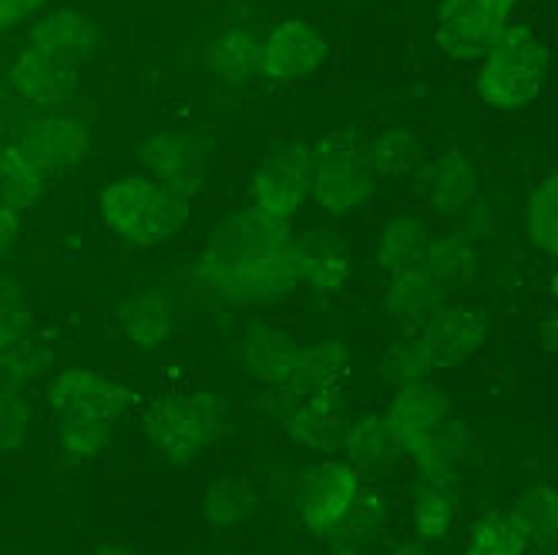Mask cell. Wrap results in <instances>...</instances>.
<instances>
[{
  "label": "cell",
  "instance_id": "1",
  "mask_svg": "<svg viewBox=\"0 0 558 555\" xmlns=\"http://www.w3.org/2000/svg\"><path fill=\"white\" fill-rule=\"evenodd\" d=\"M192 206V189L166 182L158 176L129 172L111 179L101 192V222L111 240L138 246L162 243L179 232Z\"/></svg>",
  "mask_w": 558,
  "mask_h": 555
},
{
  "label": "cell",
  "instance_id": "2",
  "mask_svg": "<svg viewBox=\"0 0 558 555\" xmlns=\"http://www.w3.org/2000/svg\"><path fill=\"white\" fill-rule=\"evenodd\" d=\"M548 74V48L525 21H508L477 71V95L485 105L518 111L538 98Z\"/></svg>",
  "mask_w": 558,
  "mask_h": 555
},
{
  "label": "cell",
  "instance_id": "3",
  "mask_svg": "<svg viewBox=\"0 0 558 555\" xmlns=\"http://www.w3.org/2000/svg\"><path fill=\"white\" fill-rule=\"evenodd\" d=\"M371 152L350 132L313 145V200L327 213H353L371 192Z\"/></svg>",
  "mask_w": 558,
  "mask_h": 555
},
{
  "label": "cell",
  "instance_id": "4",
  "mask_svg": "<svg viewBox=\"0 0 558 555\" xmlns=\"http://www.w3.org/2000/svg\"><path fill=\"white\" fill-rule=\"evenodd\" d=\"M246 189L253 213L290 226L313 195V145H283L250 176Z\"/></svg>",
  "mask_w": 558,
  "mask_h": 555
},
{
  "label": "cell",
  "instance_id": "5",
  "mask_svg": "<svg viewBox=\"0 0 558 555\" xmlns=\"http://www.w3.org/2000/svg\"><path fill=\"white\" fill-rule=\"evenodd\" d=\"M514 4L518 0H445L434 31L437 48L461 64L485 58L511 21Z\"/></svg>",
  "mask_w": 558,
  "mask_h": 555
},
{
  "label": "cell",
  "instance_id": "6",
  "mask_svg": "<svg viewBox=\"0 0 558 555\" xmlns=\"http://www.w3.org/2000/svg\"><path fill=\"white\" fill-rule=\"evenodd\" d=\"M367 498H374V492H367L364 474L350 464L330 461L310 479L303 498V522L320 539H333L350 519L374 515V508H367Z\"/></svg>",
  "mask_w": 558,
  "mask_h": 555
},
{
  "label": "cell",
  "instance_id": "7",
  "mask_svg": "<svg viewBox=\"0 0 558 555\" xmlns=\"http://www.w3.org/2000/svg\"><path fill=\"white\" fill-rule=\"evenodd\" d=\"M216 401L206 390L198 394H175L166 398L148 418L151 442L162 448L166 455L189 461L198 448H203L216 434Z\"/></svg>",
  "mask_w": 558,
  "mask_h": 555
},
{
  "label": "cell",
  "instance_id": "8",
  "mask_svg": "<svg viewBox=\"0 0 558 555\" xmlns=\"http://www.w3.org/2000/svg\"><path fill=\"white\" fill-rule=\"evenodd\" d=\"M327 58L324 34L306 21H283L276 24L259 41V71L256 77L269 85H293L310 71H316Z\"/></svg>",
  "mask_w": 558,
  "mask_h": 555
},
{
  "label": "cell",
  "instance_id": "9",
  "mask_svg": "<svg viewBox=\"0 0 558 555\" xmlns=\"http://www.w3.org/2000/svg\"><path fill=\"white\" fill-rule=\"evenodd\" d=\"M51 405L64 418H101L114 421L129 408V390L95 371H68L48 387Z\"/></svg>",
  "mask_w": 558,
  "mask_h": 555
},
{
  "label": "cell",
  "instance_id": "10",
  "mask_svg": "<svg viewBox=\"0 0 558 555\" xmlns=\"http://www.w3.org/2000/svg\"><path fill=\"white\" fill-rule=\"evenodd\" d=\"M71 85V64L31 45H21L8 58V92L31 105H54Z\"/></svg>",
  "mask_w": 558,
  "mask_h": 555
},
{
  "label": "cell",
  "instance_id": "11",
  "mask_svg": "<svg viewBox=\"0 0 558 555\" xmlns=\"http://www.w3.org/2000/svg\"><path fill=\"white\" fill-rule=\"evenodd\" d=\"M485 337V316L471 310H437L424 316L421 327V343L434 357V364H458L468 353L477 350Z\"/></svg>",
  "mask_w": 558,
  "mask_h": 555
},
{
  "label": "cell",
  "instance_id": "12",
  "mask_svg": "<svg viewBox=\"0 0 558 555\" xmlns=\"http://www.w3.org/2000/svg\"><path fill=\"white\" fill-rule=\"evenodd\" d=\"M17 142L37 158V162H45L51 172H58L64 166H74L88 148L85 129L77 122H71V118H61V114L37 118V122H31L17 135Z\"/></svg>",
  "mask_w": 558,
  "mask_h": 555
},
{
  "label": "cell",
  "instance_id": "13",
  "mask_svg": "<svg viewBox=\"0 0 558 555\" xmlns=\"http://www.w3.org/2000/svg\"><path fill=\"white\" fill-rule=\"evenodd\" d=\"M296 256H300V273L303 283L320 290V293H340L350 283V256L343 250V243L330 229H313L303 243H296Z\"/></svg>",
  "mask_w": 558,
  "mask_h": 555
},
{
  "label": "cell",
  "instance_id": "14",
  "mask_svg": "<svg viewBox=\"0 0 558 555\" xmlns=\"http://www.w3.org/2000/svg\"><path fill=\"white\" fill-rule=\"evenodd\" d=\"M142 158L151 169V176L175 182V185H185V189H195L198 176H203L206 155H203V148H198V142L189 138L185 132H166L142 148Z\"/></svg>",
  "mask_w": 558,
  "mask_h": 555
},
{
  "label": "cell",
  "instance_id": "15",
  "mask_svg": "<svg viewBox=\"0 0 558 555\" xmlns=\"http://www.w3.org/2000/svg\"><path fill=\"white\" fill-rule=\"evenodd\" d=\"M92 21L85 14H74V11H58V14H48L37 21L27 37H24V45L37 48V51H45L51 58H61V61H74L77 55H82L88 45H92Z\"/></svg>",
  "mask_w": 558,
  "mask_h": 555
},
{
  "label": "cell",
  "instance_id": "16",
  "mask_svg": "<svg viewBox=\"0 0 558 555\" xmlns=\"http://www.w3.org/2000/svg\"><path fill=\"white\" fill-rule=\"evenodd\" d=\"M51 169L14 138L4 148V206L8 209H27L31 203L41 200V192L51 182Z\"/></svg>",
  "mask_w": 558,
  "mask_h": 555
},
{
  "label": "cell",
  "instance_id": "17",
  "mask_svg": "<svg viewBox=\"0 0 558 555\" xmlns=\"http://www.w3.org/2000/svg\"><path fill=\"white\" fill-rule=\"evenodd\" d=\"M532 542H535L532 532L508 508L488 515V519H482L471 529V535L464 539V555H529Z\"/></svg>",
  "mask_w": 558,
  "mask_h": 555
},
{
  "label": "cell",
  "instance_id": "18",
  "mask_svg": "<svg viewBox=\"0 0 558 555\" xmlns=\"http://www.w3.org/2000/svg\"><path fill=\"white\" fill-rule=\"evenodd\" d=\"M441 414H445V398L430 384L417 381L401 394V398H397V405L387 414V424H390L393 442H404L417 431H430Z\"/></svg>",
  "mask_w": 558,
  "mask_h": 555
},
{
  "label": "cell",
  "instance_id": "19",
  "mask_svg": "<svg viewBox=\"0 0 558 555\" xmlns=\"http://www.w3.org/2000/svg\"><path fill=\"white\" fill-rule=\"evenodd\" d=\"M427 250H430V236L417 219H393L380 229L377 253H380V266L387 273L421 266Z\"/></svg>",
  "mask_w": 558,
  "mask_h": 555
},
{
  "label": "cell",
  "instance_id": "20",
  "mask_svg": "<svg viewBox=\"0 0 558 555\" xmlns=\"http://www.w3.org/2000/svg\"><path fill=\"white\" fill-rule=\"evenodd\" d=\"M525 232L538 250L558 256V172L545 176L532 189L525 206Z\"/></svg>",
  "mask_w": 558,
  "mask_h": 555
},
{
  "label": "cell",
  "instance_id": "21",
  "mask_svg": "<svg viewBox=\"0 0 558 555\" xmlns=\"http://www.w3.org/2000/svg\"><path fill=\"white\" fill-rule=\"evenodd\" d=\"M437 293H441V287L424 273V266L401 269V273H390L387 306L397 316H424V310L437 300Z\"/></svg>",
  "mask_w": 558,
  "mask_h": 555
},
{
  "label": "cell",
  "instance_id": "22",
  "mask_svg": "<svg viewBox=\"0 0 558 555\" xmlns=\"http://www.w3.org/2000/svg\"><path fill=\"white\" fill-rule=\"evenodd\" d=\"M213 58L226 77H232V82H246V77H253L259 71V41L246 27H229L219 34Z\"/></svg>",
  "mask_w": 558,
  "mask_h": 555
},
{
  "label": "cell",
  "instance_id": "23",
  "mask_svg": "<svg viewBox=\"0 0 558 555\" xmlns=\"http://www.w3.org/2000/svg\"><path fill=\"white\" fill-rule=\"evenodd\" d=\"M427 189H430V195H434V203H437V206L451 209V206L468 203L471 195H474V176H471V169H468L464 158H461L458 152H451V155H445L437 166H430V172H427Z\"/></svg>",
  "mask_w": 558,
  "mask_h": 555
},
{
  "label": "cell",
  "instance_id": "24",
  "mask_svg": "<svg viewBox=\"0 0 558 555\" xmlns=\"http://www.w3.org/2000/svg\"><path fill=\"white\" fill-rule=\"evenodd\" d=\"M371 166L377 172H387V176H401V172H411L421 158V145L417 138L408 132V129H387L380 132L371 145Z\"/></svg>",
  "mask_w": 558,
  "mask_h": 555
},
{
  "label": "cell",
  "instance_id": "25",
  "mask_svg": "<svg viewBox=\"0 0 558 555\" xmlns=\"http://www.w3.org/2000/svg\"><path fill=\"white\" fill-rule=\"evenodd\" d=\"M471 250H468V243H461V240H437V243H430V250H427V256L421 260V266H424V273L430 276V280L437 283V287H458V283H464L468 276H471Z\"/></svg>",
  "mask_w": 558,
  "mask_h": 555
},
{
  "label": "cell",
  "instance_id": "26",
  "mask_svg": "<svg viewBox=\"0 0 558 555\" xmlns=\"http://www.w3.org/2000/svg\"><path fill=\"white\" fill-rule=\"evenodd\" d=\"M511 511L522 519V526L532 532L535 542L558 535V488H535L518 498Z\"/></svg>",
  "mask_w": 558,
  "mask_h": 555
},
{
  "label": "cell",
  "instance_id": "27",
  "mask_svg": "<svg viewBox=\"0 0 558 555\" xmlns=\"http://www.w3.org/2000/svg\"><path fill=\"white\" fill-rule=\"evenodd\" d=\"M454 519V502H451V488H434L424 485L417 495V508H414V526L417 535L424 542H441V535L448 532Z\"/></svg>",
  "mask_w": 558,
  "mask_h": 555
},
{
  "label": "cell",
  "instance_id": "28",
  "mask_svg": "<svg viewBox=\"0 0 558 555\" xmlns=\"http://www.w3.org/2000/svg\"><path fill=\"white\" fill-rule=\"evenodd\" d=\"M111 442V421L101 418H64L61 421V448L74 458L98 455Z\"/></svg>",
  "mask_w": 558,
  "mask_h": 555
},
{
  "label": "cell",
  "instance_id": "29",
  "mask_svg": "<svg viewBox=\"0 0 558 555\" xmlns=\"http://www.w3.org/2000/svg\"><path fill=\"white\" fill-rule=\"evenodd\" d=\"M169 334V306L158 293H148L138 300V306L132 310V321H129V337L132 343H158Z\"/></svg>",
  "mask_w": 558,
  "mask_h": 555
},
{
  "label": "cell",
  "instance_id": "30",
  "mask_svg": "<svg viewBox=\"0 0 558 555\" xmlns=\"http://www.w3.org/2000/svg\"><path fill=\"white\" fill-rule=\"evenodd\" d=\"M387 442H393L390 424L380 421V418H367L364 424H356L353 434L347 438V455H350L353 461L367 464V461H377V458L384 455Z\"/></svg>",
  "mask_w": 558,
  "mask_h": 555
},
{
  "label": "cell",
  "instance_id": "31",
  "mask_svg": "<svg viewBox=\"0 0 558 555\" xmlns=\"http://www.w3.org/2000/svg\"><path fill=\"white\" fill-rule=\"evenodd\" d=\"M206 508H209L213 522H235L239 515L250 508V495H246V488L239 485V482H219L216 492L209 495Z\"/></svg>",
  "mask_w": 558,
  "mask_h": 555
},
{
  "label": "cell",
  "instance_id": "32",
  "mask_svg": "<svg viewBox=\"0 0 558 555\" xmlns=\"http://www.w3.org/2000/svg\"><path fill=\"white\" fill-rule=\"evenodd\" d=\"M24 438H27V414L14 394H8L4 398V451L21 448Z\"/></svg>",
  "mask_w": 558,
  "mask_h": 555
},
{
  "label": "cell",
  "instance_id": "33",
  "mask_svg": "<svg viewBox=\"0 0 558 555\" xmlns=\"http://www.w3.org/2000/svg\"><path fill=\"white\" fill-rule=\"evenodd\" d=\"M41 8H45V0H0V21H4V27H14Z\"/></svg>",
  "mask_w": 558,
  "mask_h": 555
},
{
  "label": "cell",
  "instance_id": "34",
  "mask_svg": "<svg viewBox=\"0 0 558 555\" xmlns=\"http://www.w3.org/2000/svg\"><path fill=\"white\" fill-rule=\"evenodd\" d=\"M545 343L551 350H558V316H551V321L545 324Z\"/></svg>",
  "mask_w": 558,
  "mask_h": 555
},
{
  "label": "cell",
  "instance_id": "35",
  "mask_svg": "<svg viewBox=\"0 0 558 555\" xmlns=\"http://www.w3.org/2000/svg\"><path fill=\"white\" fill-rule=\"evenodd\" d=\"M101 555H135L132 548H125V545H114V548H105Z\"/></svg>",
  "mask_w": 558,
  "mask_h": 555
},
{
  "label": "cell",
  "instance_id": "36",
  "mask_svg": "<svg viewBox=\"0 0 558 555\" xmlns=\"http://www.w3.org/2000/svg\"><path fill=\"white\" fill-rule=\"evenodd\" d=\"M551 297H555V303H558V269H555V276H551Z\"/></svg>",
  "mask_w": 558,
  "mask_h": 555
},
{
  "label": "cell",
  "instance_id": "37",
  "mask_svg": "<svg viewBox=\"0 0 558 555\" xmlns=\"http://www.w3.org/2000/svg\"><path fill=\"white\" fill-rule=\"evenodd\" d=\"M401 555H421V552H414V548H408V552H401Z\"/></svg>",
  "mask_w": 558,
  "mask_h": 555
},
{
  "label": "cell",
  "instance_id": "38",
  "mask_svg": "<svg viewBox=\"0 0 558 555\" xmlns=\"http://www.w3.org/2000/svg\"><path fill=\"white\" fill-rule=\"evenodd\" d=\"M555 45H558V37H555Z\"/></svg>",
  "mask_w": 558,
  "mask_h": 555
}]
</instances>
